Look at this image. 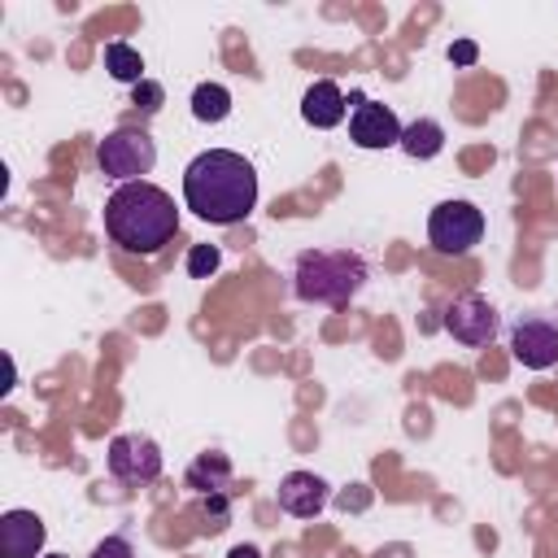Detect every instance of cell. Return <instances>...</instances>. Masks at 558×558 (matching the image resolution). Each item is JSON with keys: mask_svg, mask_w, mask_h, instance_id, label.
<instances>
[{"mask_svg": "<svg viewBox=\"0 0 558 558\" xmlns=\"http://www.w3.org/2000/svg\"><path fill=\"white\" fill-rule=\"evenodd\" d=\"M183 205L214 222V227H235L253 214L257 205V170L248 157L231 148H205L187 161L183 170Z\"/></svg>", "mask_w": 558, "mask_h": 558, "instance_id": "1", "label": "cell"}, {"mask_svg": "<svg viewBox=\"0 0 558 558\" xmlns=\"http://www.w3.org/2000/svg\"><path fill=\"white\" fill-rule=\"evenodd\" d=\"M105 231L109 240L131 257L161 253L179 231L174 196L157 183H118L105 201Z\"/></svg>", "mask_w": 558, "mask_h": 558, "instance_id": "2", "label": "cell"}, {"mask_svg": "<svg viewBox=\"0 0 558 558\" xmlns=\"http://www.w3.org/2000/svg\"><path fill=\"white\" fill-rule=\"evenodd\" d=\"M366 283V262L353 248H305L292 270V288L310 305H349Z\"/></svg>", "mask_w": 558, "mask_h": 558, "instance_id": "3", "label": "cell"}, {"mask_svg": "<svg viewBox=\"0 0 558 558\" xmlns=\"http://www.w3.org/2000/svg\"><path fill=\"white\" fill-rule=\"evenodd\" d=\"M96 161H100V174H105V179L144 183V174H153V166H157V144H153L148 131L118 126V131H109V135L100 140Z\"/></svg>", "mask_w": 558, "mask_h": 558, "instance_id": "4", "label": "cell"}, {"mask_svg": "<svg viewBox=\"0 0 558 558\" xmlns=\"http://www.w3.org/2000/svg\"><path fill=\"white\" fill-rule=\"evenodd\" d=\"M427 240L445 257H462L484 240V214L471 201H440L427 218Z\"/></svg>", "mask_w": 558, "mask_h": 558, "instance_id": "5", "label": "cell"}, {"mask_svg": "<svg viewBox=\"0 0 558 558\" xmlns=\"http://www.w3.org/2000/svg\"><path fill=\"white\" fill-rule=\"evenodd\" d=\"M105 462H109V475L122 484H153L161 475V449L153 436H140V432L113 436Z\"/></svg>", "mask_w": 558, "mask_h": 558, "instance_id": "6", "label": "cell"}, {"mask_svg": "<svg viewBox=\"0 0 558 558\" xmlns=\"http://www.w3.org/2000/svg\"><path fill=\"white\" fill-rule=\"evenodd\" d=\"M445 331L466 344V349H484L493 336H497V310L480 296V292H466V296H453L449 310H445Z\"/></svg>", "mask_w": 558, "mask_h": 558, "instance_id": "7", "label": "cell"}, {"mask_svg": "<svg viewBox=\"0 0 558 558\" xmlns=\"http://www.w3.org/2000/svg\"><path fill=\"white\" fill-rule=\"evenodd\" d=\"M510 353L527 371H549L558 362V327L549 318H519L510 331Z\"/></svg>", "mask_w": 558, "mask_h": 558, "instance_id": "8", "label": "cell"}, {"mask_svg": "<svg viewBox=\"0 0 558 558\" xmlns=\"http://www.w3.org/2000/svg\"><path fill=\"white\" fill-rule=\"evenodd\" d=\"M401 131L405 126L397 122V113L379 100H366L349 113V140L357 148H392V144H401Z\"/></svg>", "mask_w": 558, "mask_h": 558, "instance_id": "9", "label": "cell"}, {"mask_svg": "<svg viewBox=\"0 0 558 558\" xmlns=\"http://www.w3.org/2000/svg\"><path fill=\"white\" fill-rule=\"evenodd\" d=\"M327 501H331V488L314 471H288L279 480V510L292 514V519H314Z\"/></svg>", "mask_w": 558, "mask_h": 558, "instance_id": "10", "label": "cell"}, {"mask_svg": "<svg viewBox=\"0 0 558 558\" xmlns=\"http://www.w3.org/2000/svg\"><path fill=\"white\" fill-rule=\"evenodd\" d=\"M44 541H48V527L35 510L0 514V558H39Z\"/></svg>", "mask_w": 558, "mask_h": 558, "instance_id": "11", "label": "cell"}, {"mask_svg": "<svg viewBox=\"0 0 558 558\" xmlns=\"http://www.w3.org/2000/svg\"><path fill=\"white\" fill-rule=\"evenodd\" d=\"M344 113H349V96L340 92V83H331V78H314V83L305 87V96H301V118H305L310 126L331 131V126L344 122Z\"/></svg>", "mask_w": 558, "mask_h": 558, "instance_id": "12", "label": "cell"}, {"mask_svg": "<svg viewBox=\"0 0 558 558\" xmlns=\"http://www.w3.org/2000/svg\"><path fill=\"white\" fill-rule=\"evenodd\" d=\"M187 488H196L201 497L205 493H231V462H227V453H218V449H209V453H201L192 466H187Z\"/></svg>", "mask_w": 558, "mask_h": 558, "instance_id": "13", "label": "cell"}, {"mask_svg": "<svg viewBox=\"0 0 558 558\" xmlns=\"http://www.w3.org/2000/svg\"><path fill=\"white\" fill-rule=\"evenodd\" d=\"M397 148H405L410 157L427 161V157H436V153L445 148V126H440L436 118H414V122L401 131V144H397Z\"/></svg>", "mask_w": 558, "mask_h": 558, "instance_id": "14", "label": "cell"}, {"mask_svg": "<svg viewBox=\"0 0 558 558\" xmlns=\"http://www.w3.org/2000/svg\"><path fill=\"white\" fill-rule=\"evenodd\" d=\"M105 70L118 78V83H144L148 74H144V57L131 48V44H122V39H113L109 48H105Z\"/></svg>", "mask_w": 558, "mask_h": 558, "instance_id": "15", "label": "cell"}, {"mask_svg": "<svg viewBox=\"0 0 558 558\" xmlns=\"http://www.w3.org/2000/svg\"><path fill=\"white\" fill-rule=\"evenodd\" d=\"M231 113V92L222 83H196L192 92V118L196 122H222Z\"/></svg>", "mask_w": 558, "mask_h": 558, "instance_id": "16", "label": "cell"}, {"mask_svg": "<svg viewBox=\"0 0 558 558\" xmlns=\"http://www.w3.org/2000/svg\"><path fill=\"white\" fill-rule=\"evenodd\" d=\"M196 519L205 532H222L231 523V493H205L196 501Z\"/></svg>", "mask_w": 558, "mask_h": 558, "instance_id": "17", "label": "cell"}, {"mask_svg": "<svg viewBox=\"0 0 558 558\" xmlns=\"http://www.w3.org/2000/svg\"><path fill=\"white\" fill-rule=\"evenodd\" d=\"M218 262H222L218 244H192V253H187V275H192V279H209V275L218 270Z\"/></svg>", "mask_w": 558, "mask_h": 558, "instance_id": "18", "label": "cell"}, {"mask_svg": "<svg viewBox=\"0 0 558 558\" xmlns=\"http://www.w3.org/2000/svg\"><path fill=\"white\" fill-rule=\"evenodd\" d=\"M131 100H135V109L157 113V109L166 105V87H161L157 78H144V83H135V87H131Z\"/></svg>", "mask_w": 558, "mask_h": 558, "instance_id": "19", "label": "cell"}, {"mask_svg": "<svg viewBox=\"0 0 558 558\" xmlns=\"http://www.w3.org/2000/svg\"><path fill=\"white\" fill-rule=\"evenodd\" d=\"M92 558H135V549H131L126 536H105V541L92 549Z\"/></svg>", "mask_w": 558, "mask_h": 558, "instance_id": "20", "label": "cell"}, {"mask_svg": "<svg viewBox=\"0 0 558 558\" xmlns=\"http://www.w3.org/2000/svg\"><path fill=\"white\" fill-rule=\"evenodd\" d=\"M475 57H480V48H475L471 39H458V44L449 48V61H453V65H475Z\"/></svg>", "mask_w": 558, "mask_h": 558, "instance_id": "21", "label": "cell"}, {"mask_svg": "<svg viewBox=\"0 0 558 558\" xmlns=\"http://www.w3.org/2000/svg\"><path fill=\"white\" fill-rule=\"evenodd\" d=\"M227 558H262V554H257V549H253V545H235V549H231V554H227Z\"/></svg>", "mask_w": 558, "mask_h": 558, "instance_id": "22", "label": "cell"}, {"mask_svg": "<svg viewBox=\"0 0 558 558\" xmlns=\"http://www.w3.org/2000/svg\"><path fill=\"white\" fill-rule=\"evenodd\" d=\"M44 558H65V554H44Z\"/></svg>", "mask_w": 558, "mask_h": 558, "instance_id": "23", "label": "cell"}]
</instances>
